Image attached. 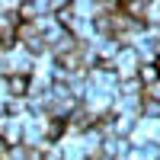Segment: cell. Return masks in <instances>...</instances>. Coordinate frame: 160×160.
Instances as JSON below:
<instances>
[{
  "instance_id": "1",
  "label": "cell",
  "mask_w": 160,
  "mask_h": 160,
  "mask_svg": "<svg viewBox=\"0 0 160 160\" xmlns=\"http://www.w3.org/2000/svg\"><path fill=\"white\" fill-rule=\"evenodd\" d=\"M112 68H115V80H135L138 68H141V51L135 45H122L115 61H112Z\"/></svg>"
},
{
  "instance_id": "2",
  "label": "cell",
  "mask_w": 160,
  "mask_h": 160,
  "mask_svg": "<svg viewBox=\"0 0 160 160\" xmlns=\"http://www.w3.org/2000/svg\"><path fill=\"white\" fill-rule=\"evenodd\" d=\"M7 90H10V99H22V96H29V90H32V77H26V74H10V77H7Z\"/></svg>"
},
{
  "instance_id": "3",
  "label": "cell",
  "mask_w": 160,
  "mask_h": 160,
  "mask_svg": "<svg viewBox=\"0 0 160 160\" xmlns=\"http://www.w3.org/2000/svg\"><path fill=\"white\" fill-rule=\"evenodd\" d=\"M138 83L141 87H154V83H160V74H157V68H154V64H144L141 61V68H138Z\"/></svg>"
},
{
  "instance_id": "4",
  "label": "cell",
  "mask_w": 160,
  "mask_h": 160,
  "mask_svg": "<svg viewBox=\"0 0 160 160\" xmlns=\"http://www.w3.org/2000/svg\"><path fill=\"white\" fill-rule=\"evenodd\" d=\"M157 160H160V157H157Z\"/></svg>"
}]
</instances>
